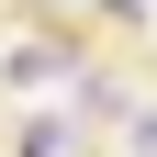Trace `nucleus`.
Masks as SVG:
<instances>
[{
  "mask_svg": "<svg viewBox=\"0 0 157 157\" xmlns=\"http://www.w3.org/2000/svg\"><path fill=\"white\" fill-rule=\"evenodd\" d=\"M135 146H146V157H157V112H135Z\"/></svg>",
  "mask_w": 157,
  "mask_h": 157,
  "instance_id": "nucleus-1",
  "label": "nucleus"
}]
</instances>
